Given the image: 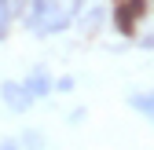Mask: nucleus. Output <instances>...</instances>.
<instances>
[{"label": "nucleus", "mask_w": 154, "mask_h": 150, "mask_svg": "<svg viewBox=\"0 0 154 150\" xmlns=\"http://www.w3.org/2000/svg\"><path fill=\"white\" fill-rule=\"evenodd\" d=\"M22 143H26L29 150H41V146H44V136H37V132H29V136H26Z\"/></svg>", "instance_id": "8"}, {"label": "nucleus", "mask_w": 154, "mask_h": 150, "mask_svg": "<svg viewBox=\"0 0 154 150\" xmlns=\"http://www.w3.org/2000/svg\"><path fill=\"white\" fill-rule=\"evenodd\" d=\"M0 99H4V106L11 110V114H26V110H33V103H37L22 81H4L0 84Z\"/></svg>", "instance_id": "4"}, {"label": "nucleus", "mask_w": 154, "mask_h": 150, "mask_svg": "<svg viewBox=\"0 0 154 150\" xmlns=\"http://www.w3.org/2000/svg\"><path fill=\"white\" fill-rule=\"evenodd\" d=\"M15 18H18V0H0V40H8Z\"/></svg>", "instance_id": "6"}, {"label": "nucleus", "mask_w": 154, "mask_h": 150, "mask_svg": "<svg viewBox=\"0 0 154 150\" xmlns=\"http://www.w3.org/2000/svg\"><path fill=\"white\" fill-rule=\"evenodd\" d=\"M0 150H18V143H11V139H8V143H0Z\"/></svg>", "instance_id": "10"}, {"label": "nucleus", "mask_w": 154, "mask_h": 150, "mask_svg": "<svg viewBox=\"0 0 154 150\" xmlns=\"http://www.w3.org/2000/svg\"><path fill=\"white\" fill-rule=\"evenodd\" d=\"M106 18H110L106 0H81V4H77L73 22H77V29H81V37H95V33L106 26Z\"/></svg>", "instance_id": "2"}, {"label": "nucleus", "mask_w": 154, "mask_h": 150, "mask_svg": "<svg viewBox=\"0 0 154 150\" xmlns=\"http://www.w3.org/2000/svg\"><path fill=\"white\" fill-rule=\"evenodd\" d=\"M147 15V0H121V4H114V29L121 37H132L136 33V22Z\"/></svg>", "instance_id": "3"}, {"label": "nucleus", "mask_w": 154, "mask_h": 150, "mask_svg": "<svg viewBox=\"0 0 154 150\" xmlns=\"http://www.w3.org/2000/svg\"><path fill=\"white\" fill-rule=\"evenodd\" d=\"M128 106L136 110V114H143L147 121H154V92H132V95H128Z\"/></svg>", "instance_id": "7"}, {"label": "nucleus", "mask_w": 154, "mask_h": 150, "mask_svg": "<svg viewBox=\"0 0 154 150\" xmlns=\"http://www.w3.org/2000/svg\"><path fill=\"white\" fill-rule=\"evenodd\" d=\"M81 0H26L18 11V22L37 37H55L73 26V15Z\"/></svg>", "instance_id": "1"}, {"label": "nucleus", "mask_w": 154, "mask_h": 150, "mask_svg": "<svg viewBox=\"0 0 154 150\" xmlns=\"http://www.w3.org/2000/svg\"><path fill=\"white\" fill-rule=\"evenodd\" d=\"M55 88H59V92H70V88H73V77H59V81H55Z\"/></svg>", "instance_id": "9"}, {"label": "nucleus", "mask_w": 154, "mask_h": 150, "mask_svg": "<svg viewBox=\"0 0 154 150\" xmlns=\"http://www.w3.org/2000/svg\"><path fill=\"white\" fill-rule=\"evenodd\" d=\"M22 84L29 88V95H33V99H44V95H51V92H55V77H51V70H44V66L29 70Z\"/></svg>", "instance_id": "5"}]
</instances>
